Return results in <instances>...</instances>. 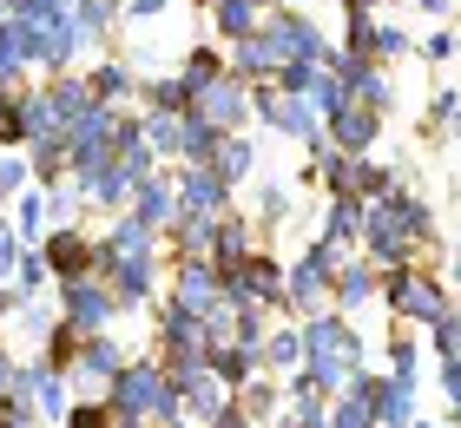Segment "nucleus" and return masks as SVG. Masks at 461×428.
<instances>
[{
	"instance_id": "nucleus-27",
	"label": "nucleus",
	"mask_w": 461,
	"mask_h": 428,
	"mask_svg": "<svg viewBox=\"0 0 461 428\" xmlns=\"http://www.w3.org/2000/svg\"><path fill=\"white\" fill-rule=\"evenodd\" d=\"M47 277H53V270H47V250H40V257H20V270H14V284H20V290H27V296H40V284H47Z\"/></svg>"
},
{
	"instance_id": "nucleus-21",
	"label": "nucleus",
	"mask_w": 461,
	"mask_h": 428,
	"mask_svg": "<svg viewBox=\"0 0 461 428\" xmlns=\"http://www.w3.org/2000/svg\"><path fill=\"white\" fill-rule=\"evenodd\" d=\"M264 362H277V369H297L303 362V330H277L264 342Z\"/></svg>"
},
{
	"instance_id": "nucleus-17",
	"label": "nucleus",
	"mask_w": 461,
	"mask_h": 428,
	"mask_svg": "<svg viewBox=\"0 0 461 428\" xmlns=\"http://www.w3.org/2000/svg\"><path fill=\"white\" fill-rule=\"evenodd\" d=\"M145 139H152L158 159H185V113H145Z\"/></svg>"
},
{
	"instance_id": "nucleus-34",
	"label": "nucleus",
	"mask_w": 461,
	"mask_h": 428,
	"mask_svg": "<svg viewBox=\"0 0 461 428\" xmlns=\"http://www.w3.org/2000/svg\"><path fill=\"white\" fill-rule=\"evenodd\" d=\"M337 132H343L349 145H363V139H369V119H363V113H337Z\"/></svg>"
},
{
	"instance_id": "nucleus-1",
	"label": "nucleus",
	"mask_w": 461,
	"mask_h": 428,
	"mask_svg": "<svg viewBox=\"0 0 461 428\" xmlns=\"http://www.w3.org/2000/svg\"><path fill=\"white\" fill-rule=\"evenodd\" d=\"M106 389H113L106 396L113 415H132V422H172V415H185L178 382L165 376V362H125Z\"/></svg>"
},
{
	"instance_id": "nucleus-8",
	"label": "nucleus",
	"mask_w": 461,
	"mask_h": 428,
	"mask_svg": "<svg viewBox=\"0 0 461 428\" xmlns=\"http://www.w3.org/2000/svg\"><path fill=\"white\" fill-rule=\"evenodd\" d=\"M330 277H337V250L317 244L297 270H290V290H284V296H290V310H317V304H323V290H330Z\"/></svg>"
},
{
	"instance_id": "nucleus-5",
	"label": "nucleus",
	"mask_w": 461,
	"mask_h": 428,
	"mask_svg": "<svg viewBox=\"0 0 461 428\" xmlns=\"http://www.w3.org/2000/svg\"><path fill=\"white\" fill-rule=\"evenodd\" d=\"M99 277L119 290V304H145L158 284V250H125V257H106L99 264Z\"/></svg>"
},
{
	"instance_id": "nucleus-26",
	"label": "nucleus",
	"mask_w": 461,
	"mask_h": 428,
	"mask_svg": "<svg viewBox=\"0 0 461 428\" xmlns=\"http://www.w3.org/2000/svg\"><path fill=\"white\" fill-rule=\"evenodd\" d=\"M119 415H113V402H73V415H67V428H113Z\"/></svg>"
},
{
	"instance_id": "nucleus-12",
	"label": "nucleus",
	"mask_w": 461,
	"mask_h": 428,
	"mask_svg": "<svg viewBox=\"0 0 461 428\" xmlns=\"http://www.w3.org/2000/svg\"><path fill=\"white\" fill-rule=\"evenodd\" d=\"M264 40H270V53H277V59H323L317 33H310L297 14H277V20L264 27Z\"/></svg>"
},
{
	"instance_id": "nucleus-30",
	"label": "nucleus",
	"mask_w": 461,
	"mask_h": 428,
	"mask_svg": "<svg viewBox=\"0 0 461 428\" xmlns=\"http://www.w3.org/2000/svg\"><path fill=\"white\" fill-rule=\"evenodd\" d=\"M27 178H33V165H27V159H14V152L0 159V191H20Z\"/></svg>"
},
{
	"instance_id": "nucleus-38",
	"label": "nucleus",
	"mask_w": 461,
	"mask_h": 428,
	"mask_svg": "<svg viewBox=\"0 0 461 428\" xmlns=\"http://www.w3.org/2000/svg\"><path fill=\"white\" fill-rule=\"evenodd\" d=\"M270 428H303V422H270Z\"/></svg>"
},
{
	"instance_id": "nucleus-23",
	"label": "nucleus",
	"mask_w": 461,
	"mask_h": 428,
	"mask_svg": "<svg viewBox=\"0 0 461 428\" xmlns=\"http://www.w3.org/2000/svg\"><path fill=\"white\" fill-rule=\"evenodd\" d=\"M212 171H218L224 185H230V178H244V171H250V145H244V139H224V145H218V159H212Z\"/></svg>"
},
{
	"instance_id": "nucleus-31",
	"label": "nucleus",
	"mask_w": 461,
	"mask_h": 428,
	"mask_svg": "<svg viewBox=\"0 0 461 428\" xmlns=\"http://www.w3.org/2000/svg\"><path fill=\"white\" fill-rule=\"evenodd\" d=\"M47 218H53V211H47V198H20V231H27V238H33V231L47 224Z\"/></svg>"
},
{
	"instance_id": "nucleus-33",
	"label": "nucleus",
	"mask_w": 461,
	"mask_h": 428,
	"mask_svg": "<svg viewBox=\"0 0 461 428\" xmlns=\"http://www.w3.org/2000/svg\"><path fill=\"white\" fill-rule=\"evenodd\" d=\"M343 304H363V296H369V270H343Z\"/></svg>"
},
{
	"instance_id": "nucleus-37",
	"label": "nucleus",
	"mask_w": 461,
	"mask_h": 428,
	"mask_svg": "<svg viewBox=\"0 0 461 428\" xmlns=\"http://www.w3.org/2000/svg\"><path fill=\"white\" fill-rule=\"evenodd\" d=\"M113 428H152V422H132V415H119V422H113Z\"/></svg>"
},
{
	"instance_id": "nucleus-3",
	"label": "nucleus",
	"mask_w": 461,
	"mask_h": 428,
	"mask_svg": "<svg viewBox=\"0 0 461 428\" xmlns=\"http://www.w3.org/2000/svg\"><path fill=\"white\" fill-rule=\"evenodd\" d=\"M113 310H125V304H119V290L106 277H73V284H59V316H67L79 336L113 330Z\"/></svg>"
},
{
	"instance_id": "nucleus-28",
	"label": "nucleus",
	"mask_w": 461,
	"mask_h": 428,
	"mask_svg": "<svg viewBox=\"0 0 461 428\" xmlns=\"http://www.w3.org/2000/svg\"><path fill=\"white\" fill-rule=\"evenodd\" d=\"M20 257H27V250H20V231L0 218V284H7V277L20 270Z\"/></svg>"
},
{
	"instance_id": "nucleus-16",
	"label": "nucleus",
	"mask_w": 461,
	"mask_h": 428,
	"mask_svg": "<svg viewBox=\"0 0 461 428\" xmlns=\"http://www.w3.org/2000/svg\"><path fill=\"white\" fill-rule=\"evenodd\" d=\"M250 105H258V113H264L270 125H277V132H297V139H310V132H317V119L303 113V99H284V93H258Z\"/></svg>"
},
{
	"instance_id": "nucleus-29",
	"label": "nucleus",
	"mask_w": 461,
	"mask_h": 428,
	"mask_svg": "<svg viewBox=\"0 0 461 428\" xmlns=\"http://www.w3.org/2000/svg\"><path fill=\"white\" fill-rule=\"evenodd\" d=\"M79 198H86V185H73V191H59V185H53V191H47V211H53L59 224H73V211H79Z\"/></svg>"
},
{
	"instance_id": "nucleus-13",
	"label": "nucleus",
	"mask_w": 461,
	"mask_h": 428,
	"mask_svg": "<svg viewBox=\"0 0 461 428\" xmlns=\"http://www.w3.org/2000/svg\"><path fill=\"white\" fill-rule=\"evenodd\" d=\"M192 113H204L218 132H230V125L244 119V86H238V79H212V86L192 99Z\"/></svg>"
},
{
	"instance_id": "nucleus-19",
	"label": "nucleus",
	"mask_w": 461,
	"mask_h": 428,
	"mask_svg": "<svg viewBox=\"0 0 461 428\" xmlns=\"http://www.w3.org/2000/svg\"><path fill=\"white\" fill-rule=\"evenodd\" d=\"M212 14H218V33L230 40H250V27H258V0H212Z\"/></svg>"
},
{
	"instance_id": "nucleus-15",
	"label": "nucleus",
	"mask_w": 461,
	"mask_h": 428,
	"mask_svg": "<svg viewBox=\"0 0 461 428\" xmlns=\"http://www.w3.org/2000/svg\"><path fill=\"white\" fill-rule=\"evenodd\" d=\"M258 362H264L258 342H218V350H212V369L224 376V389H244V382L258 376Z\"/></svg>"
},
{
	"instance_id": "nucleus-14",
	"label": "nucleus",
	"mask_w": 461,
	"mask_h": 428,
	"mask_svg": "<svg viewBox=\"0 0 461 428\" xmlns=\"http://www.w3.org/2000/svg\"><path fill=\"white\" fill-rule=\"evenodd\" d=\"M119 369H125V350H119V342H113L106 330L79 342V356H73V376H86V382H113Z\"/></svg>"
},
{
	"instance_id": "nucleus-4",
	"label": "nucleus",
	"mask_w": 461,
	"mask_h": 428,
	"mask_svg": "<svg viewBox=\"0 0 461 428\" xmlns=\"http://www.w3.org/2000/svg\"><path fill=\"white\" fill-rule=\"evenodd\" d=\"M172 296L178 304H192L212 316L224 304V270H218V257H178V277H172Z\"/></svg>"
},
{
	"instance_id": "nucleus-20",
	"label": "nucleus",
	"mask_w": 461,
	"mask_h": 428,
	"mask_svg": "<svg viewBox=\"0 0 461 428\" xmlns=\"http://www.w3.org/2000/svg\"><path fill=\"white\" fill-rule=\"evenodd\" d=\"M93 93L99 99H125V93H132V67H119V59H106V67H93Z\"/></svg>"
},
{
	"instance_id": "nucleus-35",
	"label": "nucleus",
	"mask_w": 461,
	"mask_h": 428,
	"mask_svg": "<svg viewBox=\"0 0 461 428\" xmlns=\"http://www.w3.org/2000/svg\"><path fill=\"white\" fill-rule=\"evenodd\" d=\"M349 231H356V205L343 198L337 211H330V238H349Z\"/></svg>"
},
{
	"instance_id": "nucleus-10",
	"label": "nucleus",
	"mask_w": 461,
	"mask_h": 428,
	"mask_svg": "<svg viewBox=\"0 0 461 428\" xmlns=\"http://www.w3.org/2000/svg\"><path fill=\"white\" fill-rule=\"evenodd\" d=\"M178 211H185V205H178V185H172V178H145L139 198H132V218H139L145 231H172Z\"/></svg>"
},
{
	"instance_id": "nucleus-6",
	"label": "nucleus",
	"mask_w": 461,
	"mask_h": 428,
	"mask_svg": "<svg viewBox=\"0 0 461 428\" xmlns=\"http://www.w3.org/2000/svg\"><path fill=\"white\" fill-rule=\"evenodd\" d=\"M178 218H224L230 211V185L218 178L212 165H185V178H178Z\"/></svg>"
},
{
	"instance_id": "nucleus-32",
	"label": "nucleus",
	"mask_w": 461,
	"mask_h": 428,
	"mask_svg": "<svg viewBox=\"0 0 461 428\" xmlns=\"http://www.w3.org/2000/svg\"><path fill=\"white\" fill-rule=\"evenodd\" d=\"M284 211H290V198H284V191H277V185H264V198H258V218H270V224H277V218H284Z\"/></svg>"
},
{
	"instance_id": "nucleus-2",
	"label": "nucleus",
	"mask_w": 461,
	"mask_h": 428,
	"mask_svg": "<svg viewBox=\"0 0 461 428\" xmlns=\"http://www.w3.org/2000/svg\"><path fill=\"white\" fill-rule=\"evenodd\" d=\"M303 362L310 376L323 382V389H337V382L356 376V362H363V342L343 316H303Z\"/></svg>"
},
{
	"instance_id": "nucleus-7",
	"label": "nucleus",
	"mask_w": 461,
	"mask_h": 428,
	"mask_svg": "<svg viewBox=\"0 0 461 428\" xmlns=\"http://www.w3.org/2000/svg\"><path fill=\"white\" fill-rule=\"evenodd\" d=\"M47 270L59 277V284H73V277H93L99 270V244H86L73 224H59L47 238Z\"/></svg>"
},
{
	"instance_id": "nucleus-18",
	"label": "nucleus",
	"mask_w": 461,
	"mask_h": 428,
	"mask_svg": "<svg viewBox=\"0 0 461 428\" xmlns=\"http://www.w3.org/2000/svg\"><path fill=\"white\" fill-rule=\"evenodd\" d=\"M40 422H47V415H40L33 389H20V382H14V389L0 396V428H40Z\"/></svg>"
},
{
	"instance_id": "nucleus-22",
	"label": "nucleus",
	"mask_w": 461,
	"mask_h": 428,
	"mask_svg": "<svg viewBox=\"0 0 461 428\" xmlns=\"http://www.w3.org/2000/svg\"><path fill=\"white\" fill-rule=\"evenodd\" d=\"M20 20H33V27H67L73 0H20Z\"/></svg>"
},
{
	"instance_id": "nucleus-11",
	"label": "nucleus",
	"mask_w": 461,
	"mask_h": 428,
	"mask_svg": "<svg viewBox=\"0 0 461 428\" xmlns=\"http://www.w3.org/2000/svg\"><path fill=\"white\" fill-rule=\"evenodd\" d=\"M20 389H33V402H40V415H47V422H67L73 415V396H67V382H59L53 362H27V369H20Z\"/></svg>"
},
{
	"instance_id": "nucleus-9",
	"label": "nucleus",
	"mask_w": 461,
	"mask_h": 428,
	"mask_svg": "<svg viewBox=\"0 0 461 428\" xmlns=\"http://www.w3.org/2000/svg\"><path fill=\"white\" fill-rule=\"evenodd\" d=\"M178 382V402H185V415H192V422H212L218 409H224V376L212 369V362H198V369H185V376H172Z\"/></svg>"
},
{
	"instance_id": "nucleus-25",
	"label": "nucleus",
	"mask_w": 461,
	"mask_h": 428,
	"mask_svg": "<svg viewBox=\"0 0 461 428\" xmlns=\"http://www.w3.org/2000/svg\"><path fill=\"white\" fill-rule=\"evenodd\" d=\"M212 79H224V73H218V53H212V47H198V53H192V67H185V86H192V93H204Z\"/></svg>"
},
{
	"instance_id": "nucleus-36",
	"label": "nucleus",
	"mask_w": 461,
	"mask_h": 428,
	"mask_svg": "<svg viewBox=\"0 0 461 428\" xmlns=\"http://www.w3.org/2000/svg\"><path fill=\"white\" fill-rule=\"evenodd\" d=\"M165 7H172V0H125V14H132V20H152V14H165Z\"/></svg>"
},
{
	"instance_id": "nucleus-24",
	"label": "nucleus",
	"mask_w": 461,
	"mask_h": 428,
	"mask_svg": "<svg viewBox=\"0 0 461 428\" xmlns=\"http://www.w3.org/2000/svg\"><path fill=\"white\" fill-rule=\"evenodd\" d=\"M238 409H244V415H270V409H277V389H270L264 376H250L244 389H238Z\"/></svg>"
}]
</instances>
